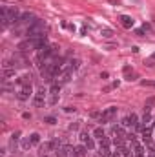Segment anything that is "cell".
<instances>
[{"label":"cell","mask_w":155,"mask_h":157,"mask_svg":"<svg viewBox=\"0 0 155 157\" xmlns=\"http://www.w3.org/2000/svg\"><path fill=\"white\" fill-rule=\"evenodd\" d=\"M144 86H155V82H150V80H142Z\"/></svg>","instance_id":"25"},{"label":"cell","mask_w":155,"mask_h":157,"mask_svg":"<svg viewBox=\"0 0 155 157\" xmlns=\"http://www.w3.org/2000/svg\"><path fill=\"white\" fill-rule=\"evenodd\" d=\"M28 64V60H26V57L22 55V53H15L13 57H11V66L17 70V68H24Z\"/></svg>","instance_id":"2"},{"label":"cell","mask_w":155,"mask_h":157,"mask_svg":"<svg viewBox=\"0 0 155 157\" xmlns=\"http://www.w3.org/2000/svg\"><path fill=\"white\" fill-rule=\"evenodd\" d=\"M93 137H95V139H102V137H106V133H104V130L99 126V128L93 130Z\"/></svg>","instance_id":"17"},{"label":"cell","mask_w":155,"mask_h":157,"mask_svg":"<svg viewBox=\"0 0 155 157\" xmlns=\"http://www.w3.org/2000/svg\"><path fill=\"white\" fill-rule=\"evenodd\" d=\"M119 20H120V26H122V28H126V29H130V28L133 26V18H131V17H128V15H122Z\"/></svg>","instance_id":"11"},{"label":"cell","mask_w":155,"mask_h":157,"mask_svg":"<svg viewBox=\"0 0 155 157\" xmlns=\"http://www.w3.org/2000/svg\"><path fill=\"white\" fill-rule=\"evenodd\" d=\"M31 93H33L31 86H22V88L17 91V99H18V101H28V99L31 97Z\"/></svg>","instance_id":"6"},{"label":"cell","mask_w":155,"mask_h":157,"mask_svg":"<svg viewBox=\"0 0 155 157\" xmlns=\"http://www.w3.org/2000/svg\"><path fill=\"white\" fill-rule=\"evenodd\" d=\"M122 126H126V128H139V119L135 113H130V115H126V117L122 119Z\"/></svg>","instance_id":"3"},{"label":"cell","mask_w":155,"mask_h":157,"mask_svg":"<svg viewBox=\"0 0 155 157\" xmlns=\"http://www.w3.org/2000/svg\"><path fill=\"white\" fill-rule=\"evenodd\" d=\"M44 102H46V90H44V88H40L39 91L35 93V99H33V104H35L37 108H42V106H44Z\"/></svg>","instance_id":"7"},{"label":"cell","mask_w":155,"mask_h":157,"mask_svg":"<svg viewBox=\"0 0 155 157\" xmlns=\"http://www.w3.org/2000/svg\"><path fill=\"white\" fill-rule=\"evenodd\" d=\"M80 141L84 143V146H86L88 150H93V148H95V143H93V139H91V137H89L86 132H84V133H80Z\"/></svg>","instance_id":"8"},{"label":"cell","mask_w":155,"mask_h":157,"mask_svg":"<svg viewBox=\"0 0 155 157\" xmlns=\"http://www.w3.org/2000/svg\"><path fill=\"white\" fill-rule=\"evenodd\" d=\"M153 59H155V53H153Z\"/></svg>","instance_id":"29"},{"label":"cell","mask_w":155,"mask_h":157,"mask_svg":"<svg viewBox=\"0 0 155 157\" xmlns=\"http://www.w3.org/2000/svg\"><path fill=\"white\" fill-rule=\"evenodd\" d=\"M112 135H113V139H126V133H124L122 126H113L112 128Z\"/></svg>","instance_id":"9"},{"label":"cell","mask_w":155,"mask_h":157,"mask_svg":"<svg viewBox=\"0 0 155 157\" xmlns=\"http://www.w3.org/2000/svg\"><path fill=\"white\" fill-rule=\"evenodd\" d=\"M40 157H49V154H40Z\"/></svg>","instance_id":"27"},{"label":"cell","mask_w":155,"mask_h":157,"mask_svg":"<svg viewBox=\"0 0 155 157\" xmlns=\"http://www.w3.org/2000/svg\"><path fill=\"white\" fill-rule=\"evenodd\" d=\"M115 115H117V108L115 106H110L108 110L102 112V115H100V122H102V124H104V122H110V121H113Z\"/></svg>","instance_id":"4"},{"label":"cell","mask_w":155,"mask_h":157,"mask_svg":"<svg viewBox=\"0 0 155 157\" xmlns=\"http://www.w3.org/2000/svg\"><path fill=\"white\" fill-rule=\"evenodd\" d=\"M133 152H135V155H137V157H144V155H146V152H144V146H142V144H139L137 141L133 143Z\"/></svg>","instance_id":"12"},{"label":"cell","mask_w":155,"mask_h":157,"mask_svg":"<svg viewBox=\"0 0 155 157\" xmlns=\"http://www.w3.org/2000/svg\"><path fill=\"white\" fill-rule=\"evenodd\" d=\"M71 155V148L70 146H60L57 150V157H70Z\"/></svg>","instance_id":"13"},{"label":"cell","mask_w":155,"mask_h":157,"mask_svg":"<svg viewBox=\"0 0 155 157\" xmlns=\"http://www.w3.org/2000/svg\"><path fill=\"white\" fill-rule=\"evenodd\" d=\"M15 75V68H4L2 70V78L6 80V78H9V77H13Z\"/></svg>","instance_id":"15"},{"label":"cell","mask_w":155,"mask_h":157,"mask_svg":"<svg viewBox=\"0 0 155 157\" xmlns=\"http://www.w3.org/2000/svg\"><path fill=\"white\" fill-rule=\"evenodd\" d=\"M17 84L22 88V86H31V75H22V77L17 80Z\"/></svg>","instance_id":"14"},{"label":"cell","mask_w":155,"mask_h":157,"mask_svg":"<svg viewBox=\"0 0 155 157\" xmlns=\"http://www.w3.org/2000/svg\"><path fill=\"white\" fill-rule=\"evenodd\" d=\"M18 139H20V132H15L13 135H11V141H9V150L15 154L17 152V143H18Z\"/></svg>","instance_id":"10"},{"label":"cell","mask_w":155,"mask_h":157,"mask_svg":"<svg viewBox=\"0 0 155 157\" xmlns=\"http://www.w3.org/2000/svg\"><path fill=\"white\" fill-rule=\"evenodd\" d=\"M99 146H110V139H108V137L99 139Z\"/></svg>","instance_id":"23"},{"label":"cell","mask_w":155,"mask_h":157,"mask_svg":"<svg viewBox=\"0 0 155 157\" xmlns=\"http://www.w3.org/2000/svg\"><path fill=\"white\" fill-rule=\"evenodd\" d=\"M44 31H46V24H44L42 20H37L33 26L28 28L26 35H28V39H42V37H46Z\"/></svg>","instance_id":"1"},{"label":"cell","mask_w":155,"mask_h":157,"mask_svg":"<svg viewBox=\"0 0 155 157\" xmlns=\"http://www.w3.org/2000/svg\"><path fill=\"white\" fill-rule=\"evenodd\" d=\"M77 128H78V124H77V122H73V124H70V130H77Z\"/></svg>","instance_id":"26"},{"label":"cell","mask_w":155,"mask_h":157,"mask_svg":"<svg viewBox=\"0 0 155 157\" xmlns=\"http://www.w3.org/2000/svg\"><path fill=\"white\" fill-rule=\"evenodd\" d=\"M100 35L106 37V39H112V37H113V31H112V29H100Z\"/></svg>","instance_id":"21"},{"label":"cell","mask_w":155,"mask_h":157,"mask_svg":"<svg viewBox=\"0 0 155 157\" xmlns=\"http://www.w3.org/2000/svg\"><path fill=\"white\" fill-rule=\"evenodd\" d=\"M59 91H60V86H59V84H53L51 90H49V101H47V104L55 106V104L59 102Z\"/></svg>","instance_id":"5"},{"label":"cell","mask_w":155,"mask_h":157,"mask_svg":"<svg viewBox=\"0 0 155 157\" xmlns=\"http://www.w3.org/2000/svg\"><path fill=\"white\" fill-rule=\"evenodd\" d=\"M142 139H144L146 143L152 141V128H142Z\"/></svg>","instance_id":"16"},{"label":"cell","mask_w":155,"mask_h":157,"mask_svg":"<svg viewBox=\"0 0 155 157\" xmlns=\"http://www.w3.org/2000/svg\"><path fill=\"white\" fill-rule=\"evenodd\" d=\"M152 122H153V124H152V126H153V128H155V117H153V121H152Z\"/></svg>","instance_id":"28"},{"label":"cell","mask_w":155,"mask_h":157,"mask_svg":"<svg viewBox=\"0 0 155 157\" xmlns=\"http://www.w3.org/2000/svg\"><path fill=\"white\" fill-rule=\"evenodd\" d=\"M29 139H31V144H39V143H40V135H39V133H31V135H29Z\"/></svg>","instance_id":"20"},{"label":"cell","mask_w":155,"mask_h":157,"mask_svg":"<svg viewBox=\"0 0 155 157\" xmlns=\"http://www.w3.org/2000/svg\"><path fill=\"white\" fill-rule=\"evenodd\" d=\"M31 146H33V144H31V139H29V137H28V139H24V141H22V148H24V150H29V148H31Z\"/></svg>","instance_id":"22"},{"label":"cell","mask_w":155,"mask_h":157,"mask_svg":"<svg viewBox=\"0 0 155 157\" xmlns=\"http://www.w3.org/2000/svg\"><path fill=\"white\" fill-rule=\"evenodd\" d=\"M99 154H100V157H110L112 154H110V146H99Z\"/></svg>","instance_id":"18"},{"label":"cell","mask_w":155,"mask_h":157,"mask_svg":"<svg viewBox=\"0 0 155 157\" xmlns=\"http://www.w3.org/2000/svg\"><path fill=\"white\" fill-rule=\"evenodd\" d=\"M44 122H47V124H55V122H57V119H55V117H46V119H44Z\"/></svg>","instance_id":"24"},{"label":"cell","mask_w":155,"mask_h":157,"mask_svg":"<svg viewBox=\"0 0 155 157\" xmlns=\"http://www.w3.org/2000/svg\"><path fill=\"white\" fill-rule=\"evenodd\" d=\"M75 152L78 154V157H84V155H86V152H88V148H86V146H77V148H75Z\"/></svg>","instance_id":"19"}]
</instances>
